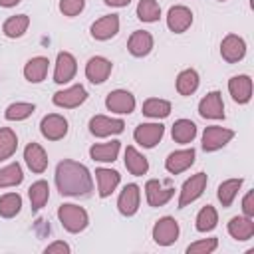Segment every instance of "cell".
Masks as SVG:
<instances>
[{
    "label": "cell",
    "mask_w": 254,
    "mask_h": 254,
    "mask_svg": "<svg viewBox=\"0 0 254 254\" xmlns=\"http://www.w3.org/2000/svg\"><path fill=\"white\" fill-rule=\"evenodd\" d=\"M137 18L143 22H157L161 18V6L157 0H141L137 4Z\"/></svg>",
    "instance_id": "obj_38"
},
{
    "label": "cell",
    "mask_w": 254,
    "mask_h": 254,
    "mask_svg": "<svg viewBox=\"0 0 254 254\" xmlns=\"http://www.w3.org/2000/svg\"><path fill=\"white\" fill-rule=\"evenodd\" d=\"M220 54L228 64H236L246 56V44L240 36L228 34L220 44Z\"/></svg>",
    "instance_id": "obj_14"
},
{
    "label": "cell",
    "mask_w": 254,
    "mask_h": 254,
    "mask_svg": "<svg viewBox=\"0 0 254 254\" xmlns=\"http://www.w3.org/2000/svg\"><path fill=\"white\" fill-rule=\"evenodd\" d=\"M119 32V16L109 14L91 24V36L95 40H111Z\"/></svg>",
    "instance_id": "obj_20"
},
{
    "label": "cell",
    "mask_w": 254,
    "mask_h": 254,
    "mask_svg": "<svg viewBox=\"0 0 254 254\" xmlns=\"http://www.w3.org/2000/svg\"><path fill=\"white\" fill-rule=\"evenodd\" d=\"M194 149H181V151H173L167 159H165V167L171 175H179L183 171H187L192 163H194Z\"/></svg>",
    "instance_id": "obj_17"
},
{
    "label": "cell",
    "mask_w": 254,
    "mask_h": 254,
    "mask_svg": "<svg viewBox=\"0 0 254 254\" xmlns=\"http://www.w3.org/2000/svg\"><path fill=\"white\" fill-rule=\"evenodd\" d=\"M77 71V62L69 52H60L56 60V69H54V81L56 83H67L73 79Z\"/></svg>",
    "instance_id": "obj_11"
},
{
    "label": "cell",
    "mask_w": 254,
    "mask_h": 254,
    "mask_svg": "<svg viewBox=\"0 0 254 254\" xmlns=\"http://www.w3.org/2000/svg\"><path fill=\"white\" fill-rule=\"evenodd\" d=\"M198 87V73L194 69H183L177 75V91L181 95H192Z\"/></svg>",
    "instance_id": "obj_30"
},
{
    "label": "cell",
    "mask_w": 254,
    "mask_h": 254,
    "mask_svg": "<svg viewBox=\"0 0 254 254\" xmlns=\"http://www.w3.org/2000/svg\"><path fill=\"white\" fill-rule=\"evenodd\" d=\"M40 131L48 141H60L67 135V121H65V117H62L58 113H50L42 119Z\"/></svg>",
    "instance_id": "obj_8"
},
{
    "label": "cell",
    "mask_w": 254,
    "mask_h": 254,
    "mask_svg": "<svg viewBox=\"0 0 254 254\" xmlns=\"http://www.w3.org/2000/svg\"><path fill=\"white\" fill-rule=\"evenodd\" d=\"M216 246H218V238H204V240L189 244L187 254H210L216 250Z\"/></svg>",
    "instance_id": "obj_40"
},
{
    "label": "cell",
    "mask_w": 254,
    "mask_h": 254,
    "mask_svg": "<svg viewBox=\"0 0 254 254\" xmlns=\"http://www.w3.org/2000/svg\"><path fill=\"white\" fill-rule=\"evenodd\" d=\"M22 179H24V175H22V167L18 163H10V165L0 169V187L2 189L16 187L22 183Z\"/></svg>",
    "instance_id": "obj_36"
},
{
    "label": "cell",
    "mask_w": 254,
    "mask_h": 254,
    "mask_svg": "<svg viewBox=\"0 0 254 254\" xmlns=\"http://www.w3.org/2000/svg\"><path fill=\"white\" fill-rule=\"evenodd\" d=\"M163 133H165V127L161 123H141L135 127V141L145 147V149H153L161 139H163Z\"/></svg>",
    "instance_id": "obj_9"
},
{
    "label": "cell",
    "mask_w": 254,
    "mask_h": 254,
    "mask_svg": "<svg viewBox=\"0 0 254 254\" xmlns=\"http://www.w3.org/2000/svg\"><path fill=\"white\" fill-rule=\"evenodd\" d=\"M30 26V18L26 14H18V16H10L4 26H2V32L8 36V38H20Z\"/></svg>",
    "instance_id": "obj_29"
},
{
    "label": "cell",
    "mask_w": 254,
    "mask_h": 254,
    "mask_svg": "<svg viewBox=\"0 0 254 254\" xmlns=\"http://www.w3.org/2000/svg\"><path fill=\"white\" fill-rule=\"evenodd\" d=\"M16 147H18L16 133L8 127H0V163L10 159L16 153Z\"/></svg>",
    "instance_id": "obj_34"
},
{
    "label": "cell",
    "mask_w": 254,
    "mask_h": 254,
    "mask_svg": "<svg viewBox=\"0 0 254 254\" xmlns=\"http://www.w3.org/2000/svg\"><path fill=\"white\" fill-rule=\"evenodd\" d=\"M125 123L121 119H111L105 115H95L89 121V131L95 137H109V135H119L123 133Z\"/></svg>",
    "instance_id": "obj_10"
},
{
    "label": "cell",
    "mask_w": 254,
    "mask_h": 254,
    "mask_svg": "<svg viewBox=\"0 0 254 254\" xmlns=\"http://www.w3.org/2000/svg\"><path fill=\"white\" fill-rule=\"evenodd\" d=\"M105 107L115 113H131L135 109V97L125 89H115V91L107 93Z\"/></svg>",
    "instance_id": "obj_16"
},
{
    "label": "cell",
    "mask_w": 254,
    "mask_h": 254,
    "mask_svg": "<svg viewBox=\"0 0 254 254\" xmlns=\"http://www.w3.org/2000/svg\"><path fill=\"white\" fill-rule=\"evenodd\" d=\"M220 2H224V0H220Z\"/></svg>",
    "instance_id": "obj_46"
},
{
    "label": "cell",
    "mask_w": 254,
    "mask_h": 254,
    "mask_svg": "<svg viewBox=\"0 0 254 254\" xmlns=\"http://www.w3.org/2000/svg\"><path fill=\"white\" fill-rule=\"evenodd\" d=\"M87 99V91L83 85H71L67 89H62V91H56L52 101L58 105V107H65V109H73V107H79L83 101Z\"/></svg>",
    "instance_id": "obj_7"
},
{
    "label": "cell",
    "mask_w": 254,
    "mask_h": 254,
    "mask_svg": "<svg viewBox=\"0 0 254 254\" xmlns=\"http://www.w3.org/2000/svg\"><path fill=\"white\" fill-rule=\"evenodd\" d=\"M28 194H30V202H32V210H40L48 198H50V185L46 181H36L30 189H28Z\"/></svg>",
    "instance_id": "obj_33"
},
{
    "label": "cell",
    "mask_w": 254,
    "mask_h": 254,
    "mask_svg": "<svg viewBox=\"0 0 254 254\" xmlns=\"http://www.w3.org/2000/svg\"><path fill=\"white\" fill-rule=\"evenodd\" d=\"M85 6V0H60V10L64 16H77Z\"/></svg>",
    "instance_id": "obj_41"
},
{
    "label": "cell",
    "mask_w": 254,
    "mask_h": 254,
    "mask_svg": "<svg viewBox=\"0 0 254 254\" xmlns=\"http://www.w3.org/2000/svg\"><path fill=\"white\" fill-rule=\"evenodd\" d=\"M48 65H50L48 58H44V56L32 58V60L26 64V67H24V77H26L30 83H40V81H44V77H46V73H48Z\"/></svg>",
    "instance_id": "obj_25"
},
{
    "label": "cell",
    "mask_w": 254,
    "mask_h": 254,
    "mask_svg": "<svg viewBox=\"0 0 254 254\" xmlns=\"http://www.w3.org/2000/svg\"><path fill=\"white\" fill-rule=\"evenodd\" d=\"M242 183H244V179H228V181L220 183V187H218V200L222 202L224 208H228L232 204V200L238 194Z\"/></svg>",
    "instance_id": "obj_32"
},
{
    "label": "cell",
    "mask_w": 254,
    "mask_h": 254,
    "mask_svg": "<svg viewBox=\"0 0 254 254\" xmlns=\"http://www.w3.org/2000/svg\"><path fill=\"white\" fill-rule=\"evenodd\" d=\"M139 200H141V190L135 183L125 185V189L121 190L119 198H117V208L123 216H133L139 208Z\"/></svg>",
    "instance_id": "obj_13"
},
{
    "label": "cell",
    "mask_w": 254,
    "mask_h": 254,
    "mask_svg": "<svg viewBox=\"0 0 254 254\" xmlns=\"http://www.w3.org/2000/svg\"><path fill=\"white\" fill-rule=\"evenodd\" d=\"M216 222H218V214H216L214 206L206 204V206H202V208L198 210V214H196V230H198V232H208V230H212V228L216 226Z\"/></svg>",
    "instance_id": "obj_37"
},
{
    "label": "cell",
    "mask_w": 254,
    "mask_h": 254,
    "mask_svg": "<svg viewBox=\"0 0 254 254\" xmlns=\"http://www.w3.org/2000/svg\"><path fill=\"white\" fill-rule=\"evenodd\" d=\"M192 24V12L187 6H173L167 14V26L175 34H183Z\"/></svg>",
    "instance_id": "obj_15"
},
{
    "label": "cell",
    "mask_w": 254,
    "mask_h": 254,
    "mask_svg": "<svg viewBox=\"0 0 254 254\" xmlns=\"http://www.w3.org/2000/svg\"><path fill=\"white\" fill-rule=\"evenodd\" d=\"M206 181H208L206 173H196V175H192L189 181H185V185H183V189H181L179 208H185L187 204L194 202V200L202 194V190H204V187H206Z\"/></svg>",
    "instance_id": "obj_4"
},
{
    "label": "cell",
    "mask_w": 254,
    "mask_h": 254,
    "mask_svg": "<svg viewBox=\"0 0 254 254\" xmlns=\"http://www.w3.org/2000/svg\"><path fill=\"white\" fill-rule=\"evenodd\" d=\"M228 234L236 240H250L254 236V222L248 216H234L228 222Z\"/></svg>",
    "instance_id": "obj_24"
},
{
    "label": "cell",
    "mask_w": 254,
    "mask_h": 254,
    "mask_svg": "<svg viewBox=\"0 0 254 254\" xmlns=\"http://www.w3.org/2000/svg\"><path fill=\"white\" fill-rule=\"evenodd\" d=\"M107 6H117V8H123V6H127L131 0H103Z\"/></svg>",
    "instance_id": "obj_44"
},
{
    "label": "cell",
    "mask_w": 254,
    "mask_h": 254,
    "mask_svg": "<svg viewBox=\"0 0 254 254\" xmlns=\"http://www.w3.org/2000/svg\"><path fill=\"white\" fill-rule=\"evenodd\" d=\"M198 113L204 119H224V103L220 91L206 93L198 103Z\"/></svg>",
    "instance_id": "obj_12"
},
{
    "label": "cell",
    "mask_w": 254,
    "mask_h": 254,
    "mask_svg": "<svg viewBox=\"0 0 254 254\" xmlns=\"http://www.w3.org/2000/svg\"><path fill=\"white\" fill-rule=\"evenodd\" d=\"M95 179H97L99 196L105 198V196H109L115 190V187L121 181V175L117 171H113V169H103L101 167V169H95Z\"/></svg>",
    "instance_id": "obj_23"
},
{
    "label": "cell",
    "mask_w": 254,
    "mask_h": 254,
    "mask_svg": "<svg viewBox=\"0 0 254 254\" xmlns=\"http://www.w3.org/2000/svg\"><path fill=\"white\" fill-rule=\"evenodd\" d=\"M111 67L113 65H111L109 60H105L101 56H93V58H89V62L85 65V75L91 83H103L109 77Z\"/></svg>",
    "instance_id": "obj_18"
},
{
    "label": "cell",
    "mask_w": 254,
    "mask_h": 254,
    "mask_svg": "<svg viewBox=\"0 0 254 254\" xmlns=\"http://www.w3.org/2000/svg\"><path fill=\"white\" fill-rule=\"evenodd\" d=\"M228 91L234 101L248 103L252 97V79L248 75H234L228 79Z\"/></svg>",
    "instance_id": "obj_22"
},
{
    "label": "cell",
    "mask_w": 254,
    "mask_h": 254,
    "mask_svg": "<svg viewBox=\"0 0 254 254\" xmlns=\"http://www.w3.org/2000/svg\"><path fill=\"white\" fill-rule=\"evenodd\" d=\"M22 208V196L18 192H6L0 196V216L12 218Z\"/></svg>",
    "instance_id": "obj_35"
},
{
    "label": "cell",
    "mask_w": 254,
    "mask_h": 254,
    "mask_svg": "<svg viewBox=\"0 0 254 254\" xmlns=\"http://www.w3.org/2000/svg\"><path fill=\"white\" fill-rule=\"evenodd\" d=\"M56 185L62 196H87L93 189L87 167L71 159H64L56 167Z\"/></svg>",
    "instance_id": "obj_1"
},
{
    "label": "cell",
    "mask_w": 254,
    "mask_h": 254,
    "mask_svg": "<svg viewBox=\"0 0 254 254\" xmlns=\"http://www.w3.org/2000/svg\"><path fill=\"white\" fill-rule=\"evenodd\" d=\"M171 133H173V139L177 143L187 145V143H190L196 137V125L190 119H179V121H175Z\"/></svg>",
    "instance_id": "obj_28"
},
{
    "label": "cell",
    "mask_w": 254,
    "mask_h": 254,
    "mask_svg": "<svg viewBox=\"0 0 254 254\" xmlns=\"http://www.w3.org/2000/svg\"><path fill=\"white\" fill-rule=\"evenodd\" d=\"M125 167H127V171H129L131 175H135V177H141V175H145V173L149 171L147 159H145L135 147H127V149H125Z\"/></svg>",
    "instance_id": "obj_27"
},
{
    "label": "cell",
    "mask_w": 254,
    "mask_h": 254,
    "mask_svg": "<svg viewBox=\"0 0 254 254\" xmlns=\"http://www.w3.org/2000/svg\"><path fill=\"white\" fill-rule=\"evenodd\" d=\"M165 185L167 187H163L161 181H157V179H149L145 183V194H147L149 206H163L173 198L175 189L171 187V181H167Z\"/></svg>",
    "instance_id": "obj_5"
},
{
    "label": "cell",
    "mask_w": 254,
    "mask_h": 254,
    "mask_svg": "<svg viewBox=\"0 0 254 254\" xmlns=\"http://www.w3.org/2000/svg\"><path fill=\"white\" fill-rule=\"evenodd\" d=\"M58 218H60L62 226L71 234L81 232L89 222V216H87L85 208H81L77 204H62L58 208Z\"/></svg>",
    "instance_id": "obj_2"
},
{
    "label": "cell",
    "mask_w": 254,
    "mask_h": 254,
    "mask_svg": "<svg viewBox=\"0 0 254 254\" xmlns=\"http://www.w3.org/2000/svg\"><path fill=\"white\" fill-rule=\"evenodd\" d=\"M234 137V131L232 129H226V127H218V125H210L204 129L202 133V149L204 151H218L222 149L230 139Z\"/></svg>",
    "instance_id": "obj_6"
},
{
    "label": "cell",
    "mask_w": 254,
    "mask_h": 254,
    "mask_svg": "<svg viewBox=\"0 0 254 254\" xmlns=\"http://www.w3.org/2000/svg\"><path fill=\"white\" fill-rule=\"evenodd\" d=\"M242 210H244V214L248 218L254 216V190H248L244 194V198H242Z\"/></svg>",
    "instance_id": "obj_42"
},
{
    "label": "cell",
    "mask_w": 254,
    "mask_h": 254,
    "mask_svg": "<svg viewBox=\"0 0 254 254\" xmlns=\"http://www.w3.org/2000/svg\"><path fill=\"white\" fill-rule=\"evenodd\" d=\"M119 141H109V143H99V145H93L89 149V157L93 161H99V163H113L119 155Z\"/></svg>",
    "instance_id": "obj_26"
},
{
    "label": "cell",
    "mask_w": 254,
    "mask_h": 254,
    "mask_svg": "<svg viewBox=\"0 0 254 254\" xmlns=\"http://www.w3.org/2000/svg\"><path fill=\"white\" fill-rule=\"evenodd\" d=\"M127 50L135 58H143L153 50V36L145 30H137L127 40Z\"/></svg>",
    "instance_id": "obj_21"
},
{
    "label": "cell",
    "mask_w": 254,
    "mask_h": 254,
    "mask_svg": "<svg viewBox=\"0 0 254 254\" xmlns=\"http://www.w3.org/2000/svg\"><path fill=\"white\" fill-rule=\"evenodd\" d=\"M179 238V224L173 216H163L153 226V240L159 246H169Z\"/></svg>",
    "instance_id": "obj_3"
},
{
    "label": "cell",
    "mask_w": 254,
    "mask_h": 254,
    "mask_svg": "<svg viewBox=\"0 0 254 254\" xmlns=\"http://www.w3.org/2000/svg\"><path fill=\"white\" fill-rule=\"evenodd\" d=\"M16 4H20V0H0V6H4V8H12Z\"/></svg>",
    "instance_id": "obj_45"
},
{
    "label": "cell",
    "mask_w": 254,
    "mask_h": 254,
    "mask_svg": "<svg viewBox=\"0 0 254 254\" xmlns=\"http://www.w3.org/2000/svg\"><path fill=\"white\" fill-rule=\"evenodd\" d=\"M34 109H36L34 103H22V101H18V103H12V105L6 107L4 117L8 121H22V119L30 117L34 113Z\"/></svg>",
    "instance_id": "obj_39"
},
{
    "label": "cell",
    "mask_w": 254,
    "mask_h": 254,
    "mask_svg": "<svg viewBox=\"0 0 254 254\" xmlns=\"http://www.w3.org/2000/svg\"><path fill=\"white\" fill-rule=\"evenodd\" d=\"M171 113V103L167 99H159V97H151L143 103V115L153 117V119H163Z\"/></svg>",
    "instance_id": "obj_31"
},
{
    "label": "cell",
    "mask_w": 254,
    "mask_h": 254,
    "mask_svg": "<svg viewBox=\"0 0 254 254\" xmlns=\"http://www.w3.org/2000/svg\"><path fill=\"white\" fill-rule=\"evenodd\" d=\"M24 159H26V165L30 167V171L36 173V175H40L48 169V155H46L44 147L38 145V143H28L26 145Z\"/></svg>",
    "instance_id": "obj_19"
},
{
    "label": "cell",
    "mask_w": 254,
    "mask_h": 254,
    "mask_svg": "<svg viewBox=\"0 0 254 254\" xmlns=\"http://www.w3.org/2000/svg\"><path fill=\"white\" fill-rule=\"evenodd\" d=\"M44 252H46V254H56V252H60V254H67V252H69V246H67L65 242H54V244L46 246Z\"/></svg>",
    "instance_id": "obj_43"
}]
</instances>
